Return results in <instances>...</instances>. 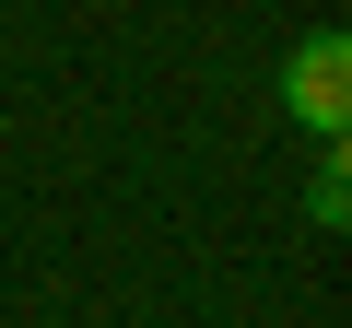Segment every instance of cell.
<instances>
[{"label": "cell", "instance_id": "cell-1", "mask_svg": "<svg viewBox=\"0 0 352 328\" xmlns=\"http://www.w3.org/2000/svg\"><path fill=\"white\" fill-rule=\"evenodd\" d=\"M282 106H294L317 141H352V36H305L294 71H282Z\"/></svg>", "mask_w": 352, "mask_h": 328}, {"label": "cell", "instance_id": "cell-2", "mask_svg": "<svg viewBox=\"0 0 352 328\" xmlns=\"http://www.w3.org/2000/svg\"><path fill=\"white\" fill-rule=\"evenodd\" d=\"M352 211V141H317V176H305V223H340Z\"/></svg>", "mask_w": 352, "mask_h": 328}]
</instances>
